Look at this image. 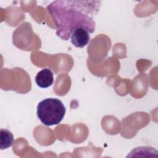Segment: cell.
Returning <instances> with one entry per match:
<instances>
[{
    "label": "cell",
    "instance_id": "6da1fadb",
    "mask_svg": "<svg viewBox=\"0 0 158 158\" xmlns=\"http://www.w3.org/2000/svg\"><path fill=\"white\" fill-rule=\"evenodd\" d=\"M100 1H56L47 7L56 26V34L61 39L68 40L72 29L77 27L86 28L94 32L96 23L93 15L100 7Z\"/></svg>",
    "mask_w": 158,
    "mask_h": 158
},
{
    "label": "cell",
    "instance_id": "3957f363",
    "mask_svg": "<svg viewBox=\"0 0 158 158\" xmlns=\"http://www.w3.org/2000/svg\"><path fill=\"white\" fill-rule=\"evenodd\" d=\"M89 30L83 27H77L72 30L70 33L71 43L77 48H83L90 41Z\"/></svg>",
    "mask_w": 158,
    "mask_h": 158
},
{
    "label": "cell",
    "instance_id": "5b68a950",
    "mask_svg": "<svg viewBox=\"0 0 158 158\" xmlns=\"http://www.w3.org/2000/svg\"><path fill=\"white\" fill-rule=\"evenodd\" d=\"M14 138L12 133L7 129L0 130V148L1 149H5L12 146Z\"/></svg>",
    "mask_w": 158,
    "mask_h": 158
},
{
    "label": "cell",
    "instance_id": "277c9868",
    "mask_svg": "<svg viewBox=\"0 0 158 158\" xmlns=\"http://www.w3.org/2000/svg\"><path fill=\"white\" fill-rule=\"evenodd\" d=\"M37 85L41 88H46L51 86L54 82V75L49 69H43L40 70L35 77Z\"/></svg>",
    "mask_w": 158,
    "mask_h": 158
},
{
    "label": "cell",
    "instance_id": "7a4b0ae2",
    "mask_svg": "<svg viewBox=\"0 0 158 158\" xmlns=\"http://www.w3.org/2000/svg\"><path fill=\"white\" fill-rule=\"evenodd\" d=\"M66 109L62 102L57 98H46L37 106V116L46 126L59 124L63 119Z\"/></svg>",
    "mask_w": 158,
    "mask_h": 158
}]
</instances>
